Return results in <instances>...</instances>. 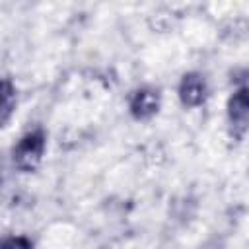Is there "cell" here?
<instances>
[{
  "label": "cell",
  "instance_id": "5b68a950",
  "mask_svg": "<svg viewBox=\"0 0 249 249\" xmlns=\"http://www.w3.org/2000/svg\"><path fill=\"white\" fill-rule=\"evenodd\" d=\"M16 109V88L10 78L2 80V124H6Z\"/></svg>",
  "mask_w": 249,
  "mask_h": 249
},
{
  "label": "cell",
  "instance_id": "8992f818",
  "mask_svg": "<svg viewBox=\"0 0 249 249\" xmlns=\"http://www.w3.org/2000/svg\"><path fill=\"white\" fill-rule=\"evenodd\" d=\"M0 249H33V241L27 235H12L2 241Z\"/></svg>",
  "mask_w": 249,
  "mask_h": 249
},
{
  "label": "cell",
  "instance_id": "277c9868",
  "mask_svg": "<svg viewBox=\"0 0 249 249\" xmlns=\"http://www.w3.org/2000/svg\"><path fill=\"white\" fill-rule=\"evenodd\" d=\"M161 107V95L154 88H138L128 97V111L134 121H150Z\"/></svg>",
  "mask_w": 249,
  "mask_h": 249
},
{
  "label": "cell",
  "instance_id": "7a4b0ae2",
  "mask_svg": "<svg viewBox=\"0 0 249 249\" xmlns=\"http://www.w3.org/2000/svg\"><path fill=\"white\" fill-rule=\"evenodd\" d=\"M228 124L233 136H241L249 130V88H237L226 103Z\"/></svg>",
  "mask_w": 249,
  "mask_h": 249
},
{
  "label": "cell",
  "instance_id": "3957f363",
  "mask_svg": "<svg viewBox=\"0 0 249 249\" xmlns=\"http://www.w3.org/2000/svg\"><path fill=\"white\" fill-rule=\"evenodd\" d=\"M177 95L183 107H189V109L200 107L208 97V86H206L204 76L198 72L183 74L177 86Z\"/></svg>",
  "mask_w": 249,
  "mask_h": 249
},
{
  "label": "cell",
  "instance_id": "6da1fadb",
  "mask_svg": "<svg viewBox=\"0 0 249 249\" xmlns=\"http://www.w3.org/2000/svg\"><path fill=\"white\" fill-rule=\"evenodd\" d=\"M45 148H47V136L41 128L29 130L27 134H23L14 150H12V163L16 169L23 171V173H31L35 171L45 156Z\"/></svg>",
  "mask_w": 249,
  "mask_h": 249
}]
</instances>
